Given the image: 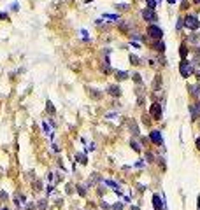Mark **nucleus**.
Returning <instances> with one entry per match:
<instances>
[{
	"mask_svg": "<svg viewBox=\"0 0 200 210\" xmlns=\"http://www.w3.org/2000/svg\"><path fill=\"white\" fill-rule=\"evenodd\" d=\"M184 25H186L190 30H197V28L200 26L198 18H197V16H186V20H184Z\"/></svg>",
	"mask_w": 200,
	"mask_h": 210,
	"instance_id": "1",
	"label": "nucleus"
},
{
	"mask_svg": "<svg viewBox=\"0 0 200 210\" xmlns=\"http://www.w3.org/2000/svg\"><path fill=\"white\" fill-rule=\"evenodd\" d=\"M148 35H151L153 39H161L163 30H161L160 26H156V25H151L149 28H148Z\"/></svg>",
	"mask_w": 200,
	"mask_h": 210,
	"instance_id": "2",
	"label": "nucleus"
},
{
	"mask_svg": "<svg viewBox=\"0 0 200 210\" xmlns=\"http://www.w3.org/2000/svg\"><path fill=\"white\" fill-rule=\"evenodd\" d=\"M179 70H181V75H183V77H190V74L193 72V70H191V65H190V63H188L186 60L181 61Z\"/></svg>",
	"mask_w": 200,
	"mask_h": 210,
	"instance_id": "3",
	"label": "nucleus"
},
{
	"mask_svg": "<svg viewBox=\"0 0 200 210\" xmlns=\"http://www.w3.org/2000/svg\"><path fill=\"white\" fill-rule=\"evenodd\" d=\"M142 18L146 21H149V23H155V21L158 20L156 14H155V9H144L142 11Z\"/></svg>",
	"mask_w": 200,
	"mask_h": 210,
	"instance_id": "4",
	"label": "nucleus"
},
{
	"mask_svg": "<svg viewBox=\"0 0 200 210\" xmlns=\"http://www.w3.org/2000/svg\"><path fill=\"white\" fill-rule=\"evenodd\" d=\"M151 116H153L155 119H160L161 117V105L160 103H153V105H151Z\"/></svg>",
	"mask_w": 200,
	"mask_h": 210,
	"instance_id": "5",
	"label": "nucleus"
},
{
	"mask_svg": "<svg viewBox=\"0 0 200 210\" xmlns=\"http://www.w3.org/2000/svg\"><path fill=\"white\" fill-rule=\"evenodd\" d=\"M149 138L153 140L155 144H161V140H163V138H161V133H160V131H158V130L151 131V133H149Z\"/></svg>",
	"mask_w": 200,
	"mask_h": 210,
	"instance_id": "6",
	"label": "nucleus"
},
{
	"mask_svg": "<svg viewBox=\"0 0 200 210\" xmlns=\"http://www.w3.org/2000/svg\"><path fill=\"white\" fill-rule=\"evenodd\" d=\"M153 205H155V208H156V210H160L161 207H163V203H161V198L158 196V194H155V196H153Z\"/></svg>",
	"mask_w": 200,
	"mask_h": 210,
	"instance_id": "7",
	"label": "nucleus"
},
{
	"mask_svg": "<svg viewBox=\"0 0 200 210\" xmlns=\"http://www.w3.org/2000/svg\"><path fill=\"white\" fill-rule=\"evenodd\" d=\"M109 93H111V95H114V96H118V95L121 93V90L118 88V86H111V88H109Z\"/></svg>",
	"mask_w": 200,
	"mask_h": 210,
	"instance_id": "8",
	"label": "nucleus"
},
{
	"mask_svg": "<svg viewBox=\"0 0 200 210\" xmlns=\"http://www.w3.org/2000/svg\"><path fill=\"white\" fill-rule=\"evenodd\" d=\"M181 56H183V58H186V54H188V49H186V46H184V44H183V46H181Z\"/></svg>",
	"mask_w": 200,
	"mask_h": 210,
	"instance_id": "9",
	"label": "nucleus"
},
{
	"mask_svg": "<svg viewBox=\"0 0 200 210\" xmlns=\"http://www.w3.org/2000/svg\"><path fill=\"white\" fill-rule=\"evenodd\" d=\"M148 2V9H155L156 7V0H146Z\"/></svg>",
	"mask_w": 200,
	"mask_h": 210,
	"instance_id": "10",
	"label": "nucleus"
},
{
	"mask_svg": "<svg viewBox=\"0 0 200 210\" xmlns=\"http://www.w3.org/2000/svg\"><path fill=\"white\" fill-rule=\"evenodd\" d=\"M155 47H156V51H163V49H165V44H163V42H156V44H155Z\"/></svg>",
	"mask_w": 200,
	"mask_h": 210,
	"instance_id": "11",
	"label": "nucleus"
},
{
	"mask_svg": "<svg viewBox=\"0 0 200 210\" xmlns=\"http://www.w3.org/2000/svg\"><path fill=\"white\" fill-rule=\"evenodd\" d=\"M116 77H118V79H120V81L127 79V72H118V74H116Z\"/></svg>",
	"mask_w": 200,
	"mask_h": 210,
	"instance_id": "12",
	"label": "nucleus"
},
{
	"mask_svg": "<svg viewBox=\"0 0 200 210\" xmlns=\"http://www.w3.org/2000/svg\"><path fill=\"white\" fill-rule=\"evenodd\" d=\"M104 18H105V20H118L116 14H104Z\"/></svg>",
	"mask_w": 200,
	"mask_h": 210,
	"instance_id": "13",
	"label": "nucleus"
},
{
	"mask_svg": "<svg viewBox=\"0 0 200 210\" xmlns=\"http://www.w3.org/2000/svg\"><path fill=\"white\" fill-rule=\"evenodd\" d=\"M77 160H79V163H83V165H84V163H86V158H84V156H83V154H79V156H77Z\"/></svg>",
	"mask_w": 200,
	"mask_h": 210,
	"instance_id": "14",
	"label": "nucleus"
},
{
	"mask_svg": "<svg viewBox=\"0 0 200 210\" xmlns=\"http://www.w3.org/2000/svg\"><path fill=\"white\" fill-rule=\"evenodd\" d=\"M48 110H51V112H55V107H53L51 103H48Z\"/></svg>",
	"mask_w": 200,
	"mask_h": 210,
	"instance_id": "15",
	"label": "nucleus"
},
{
	"mask_svg": "<svg viewBox=\"0 0 200 210\" xmlns=\"http://www.w3.org/2000/svg\"><path fill=\"white\" fill-rule=\"evenodd\" d=\"M197 149L200 151V137H198V138H197Z\"/></svg>",
	"mask_w": 200,
	"mask_h": 210,
	"instance_id": "16",
	"label": "nucleus"
},
{
	"mask_svg": "<svg viewBox=\"0 0 200 210\" xmlns=\"http://www.w3.org/2000/svg\"><path fill=\"white\" fill-rule=\"evenodd\" d=\"M5 18H7V14H2L0 12V20H5Z\"/></svg>",
	"mask_w": 200,
	"mask_h": 210,
	"instance_id": "17",
	"label": "nucleus"
},
{
	"mask_svg": "<svg viewBox=\"0 0 200 210\" xmlns=\"http://www.w3.org/2000/svg\"><path fill=\"white\" fill-rule=\"evenodd\" d=\"M195 2H197V4H200V0H195Z\"/></svg>",
	"mask_w": 200,
	"mask_h": 210,
	"instance_id": "18",
	"label": "nucleus"
}]
</instances>
